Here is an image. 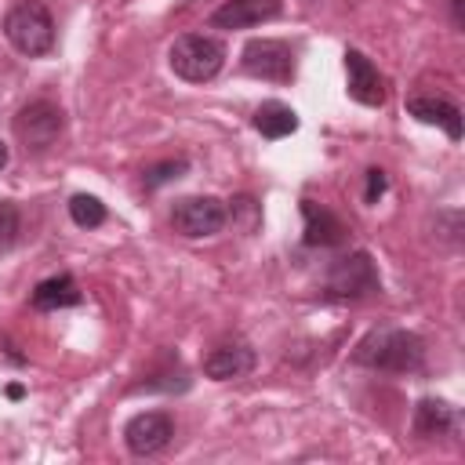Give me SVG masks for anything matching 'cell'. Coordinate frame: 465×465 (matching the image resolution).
Instances as JSON below:
<instances>
[{
	"mask_svg": "<svg viewBox=\"0 0 465 465\" xmlns=\"http://www.w3.org/2000/svg\"><path fill=\"white\" fill-rule=\"evenodd\" d=\"M352 363L385 374H418L425 367V341L403 327H378L356 341Z\"/></svg>",
	"mask_w": 465,
	"mask_h": 465,
	"instance_id": "obj_1",
	"label": "cell"
},
{
	"mask_svg": "<svg viewBox=\"0 0 465 465\" xmlns=\"http://www.w3.org/2000/svg\"><path fill=\"white\" fill-rule=\"evenodd\" d=\"M4 36L18 54L44 58L54 47V18L40 0H18L4 15Z\"/></svg>",
	"mask_w": 465,
	"mask_h": 465,
	"instance_id": "obj_2",
	"label": "cell"
},
{
	"mask_svg": "<svg viewBox=\"0 0 465 465\" xmlns=\"http://www.w3.org/2000/svg\"><path fill=\"white\" fill-rule=\"evenodd\" d=\"M167 62H171L174 76H182L189 84H207L225 65V44L207 36V33H185L171 44Z\"/></svg>",
	"mask_w": 465,
	"mask_h": 465,
	"instance_id": "obj_3",
	"label": "cell"
},
{
	"mask_svg": "<svg viewBox=\"0 0 465 465\" xmlns=\"http://www.w3.org/2000/svg\"><path fill=\"white\" fill-rule=\"evenodd\" d=\"M378 291H381V280H378L374 258L367 251H352V254L334 258L327 276H323V298H331V302H360V298H371Z\"/></svg>",
	"mask_w": 465,
	"mask_h": 465,
	"instance_id": "obj_4",
	"label": "cell"
},
{
	"mask_svg": "<svg viewBox=\"0 0 465 465\" xmlns=\"http://www.w3.org/2000/svg\"><path fill=\"white\" fill-rule=\"evenodd\" d=\"M11 127H15V138H18L29 153H44V149H51V145L58 142V134H62V127H65V113H62L54 102L36 98V102H29V105L18 109V116H15Z\"/></svg>",
	"mask_w": 465,
	"mask_h": 465,
	"instance_id": "obj_5",
	"label": "cell"
},
{
	"mask_svg": "<svg viewBox=\"0 0 465 465\" xmlns=\"http://www.w3.org/2000/svg\"><path fill=\"white\" fill-rule=\"evenodd\" d=\"M240 65H243L247 76H258V80H272V84H291L294 80V51H291V44L272 40V36L247 40V47L240 54Z\"/></svg>",
	"mask_w": 465,
	"mask_h": 465,
	"instance_id": "obj_6",
	"label": "cell"
},
{
	"mask_svg": "<svg viewBox=\"0 0 465 465\" xmlns=\"http://www.w3.org/2000/svg\"><path fill=\"white\" fill-rule=\"evenodd\" d=\"M229 211L218 196H185L171 207V225L174 232L189 236V240H200V236H214L222 232Z\"/></svg>",
	"mask_w": 465,
	"mask_h": 465,
	"instance_id": "obj_7",
	"label": "cell"
},
{
	"mask_svg": "<svg viewBox=\"0 0 465 465\" xmlns=\"http://www.w3.org/2000/svg\"><path fill=\"white\" fill-rule=\"evenodd\" d=\"M171 440H174V421H171V414H163V411H142V414H134V418L124 425V443H127V450L138 454V458L160 454Z\"/></svg>",
	"mask_w": 465,
	"mask_h": 465,
	"instance_id": "obj_8",
	"label": "cell"
},
{
	"mask_svg": "<svg viewBox=\"0 0 465 465\" xmlns=\"http://www.w3.org/2000/svg\"><path fill=\"white\" fill-rule=\"evenodd\" d=\"M345 91H349V98L352 102H360V105H385V76L378 73V65L363 54V51H356V47H349L345 51Z\"/></svg>",
	"mask_w": 465,
	"mask_h": 465,
	"instance_id": "obj_9",
	"label": "cell"
},
{
	"mask_svg": "<svg viewBox=\"0 0 465 465\" xmlns=\"http://www.w3.org/2000/svg\"><path fill=\"white\" fill-rule=\"evenodd\" d=\"M283 11V0H225L211 11V29H251L262 22H272Z\"/></svg>",
	"mask_w": 465,
	"mask_h": 465,
	"instance_id": "obj_10",
	"label": "cell"
},
{
	"mask_svg": "<svg viewBox=\"0 0 465 465\" xmlns=\"http://www.w3.org/2000/svg\"><path fill=\"white\" fill-rule=\"evenodd\" d=\"M254 371V349L247 341H222L203 356V374L214 381H232Z\"/></svg>",
	"mask_w": 465,
	"mask_h": 465,
	"instance_id": "obj_11",
	"label": "cell"
},
{
	"mask_svg": "<svg viewBox=\"0 0 465 465\" xmlns=\"http://www.w3.org/2000/svg\"><path fill=\"white\" fill-rule=\"evenodd\" d=\"M407 113L421 124H436L447 131L450 142H461V109L450 102V98H440V94H414L407 98Z\"/></svg>",
	"mask_w": 465,
	"mask_h": 465,
	"instance_id": "obj_12",
	"label": "cell"
},
{
	"mask_svg": "<svg viewBox=\"0 0 465 465\" xmlns=\"http://www.w3.org/2000/svg\"><path fill=\"white\" fill-rule=\"evenodd\" d=\"M302 218H305V236H302L305 247H338L349 236L345 222L312 200H302Z\"/></svg>",
	"mask_w": 465,
	"mask_h": 465,
	"instance_id": "obj_13",
	"label": "cell"
},
{
	"mask_svg": "<svg viewBox=\"0 0 465 465\" xmlns=\"http://www.w3.org/2000/svg\"><path fill=\"white\" fill-rule=\"evenodd\" d=\"M414 436H421V440H440V436H454L458 432V411L447 403V400H432V396H425V400H418V407H414Z\"/></svg>",
	"mask_w": 465,
	"mask_h": 465,
	"instance_id": "obj_14",
	"label": "cell"
},
{
	"mask_svg": "<svg viewBox=\"0 0 465 465\" xmlns=\"http://www.w3.org/2000/svg\"><path fill=\"white\" fill-rule=\"evenodd\" d=\"M84 294L76 287V280L69 272H58V276H47L33 287V309L40 312H54V309H69V305H80Z\"/></svg>",
	"mask_w": 465,
	"mask_h": 465,
	"instance_id": "obj_15",
	"label": "cell"
},
{
	"mask_svg": "<svg viewBox=\"0 0 465 465\" xmlns=\"http://www.w3.org/2000/svg\"><path fill=\"white\" fill-rule=\"evenodd\" d=\"M251 124H254V131H258L262 138L276 142V138H287V134L298 131V113H294L291 105H283V102H262V105L254 109Z\"/></svg>",
	"mask_w": 465,
	"mask_h": 465,
	"instance_id": "obj_16",
	"label": "cell"
},
{
	"mask_svg": "<svg viewBox=\"0 0 465 465\" xmlns=\"http://www.w3.org/2000/svg\"><path fill=\"white\" fill-rule=\"evenodd\" d=\"M69 218H73V225H80V229H98V225L105 222V203H102L98 196L76 193V196L69 200Z\"/></svg>",
	"mask_w": 465,
	"mask_h": 465,
	"instance_id": "obj_17",
	"label": "cell"
},
{
	"mask_svg": "<svg viewBox=\"0 0 465 465\" xmlns=\"http://www.w3.org/2000/svg\"><path fill=\"white\" fill-rule=\"evenodd\" d=\"M189 171V160H160V163H153V167H145L142 171V182H145V189H160V185H167V182H174V178H182Z\"/></svg>",
	"mask_w": 465,
	"mask_h": 465,
	"instance_id": "obj_18",
	"label": "cell"
},
{
	"mask_svg": "<svg viewBox=\"0 0 465 465\" xmlns=\"http://www.w3.org/2000/svg\"><path fill=\"white\" fill-rule=\"evenodd\" d=\"M18 225H22L18 207L11 200H0V254L18 240Z\"/></svg>",
	"mask_w": 465,
	"mask_h": 465,
	"instance_id": "obj_19",
	"label": "cell"
},
{
	"mask_svg": "<svg viewBox=\"0 0 465 465\" xmlns=\"http://www.w3.org/2000/svg\"><path fill=\"white\" fill-rule=\"evenodd\" d=\"M385 189H389V178H385V171L371 167V171H367V185H363V200H367V203H378Z\"/></svg>",
	"mask_w": 465,
	"mask_h": 465,
	"instance_id": "obj_20",
	"label": "cell"
},
{
	"mask_svg": "<svg viewBox=\"0 0 465 465\" xmlns=\"http://www.w3.org/2000/svg\"><path fill=\"white\" fill-rule=\"evenodd\" d=\"M450 22L458 29H465V0H450Z\"/></svg>",
	"mask_w": 465,
	"mask_h": 465,
	"instance_id": "obj_21",
	"label": "cell"
},
{
	"mask_svg": "<svg viewBox=\"0 0 465 465\" xmlns=\"http://www.w3.org/2000/svg\"><path fill=\"white\" fill-rule=\"evenodd\" d=\"M7 156H11V153H7V145H4V142H0V171H4V167H7Z\"/></svg>",
	"mask_w": 465,
	"mask_h": 465,
	"instance_id": "obj_22",
	"label": "cell"
}]
</instances>
